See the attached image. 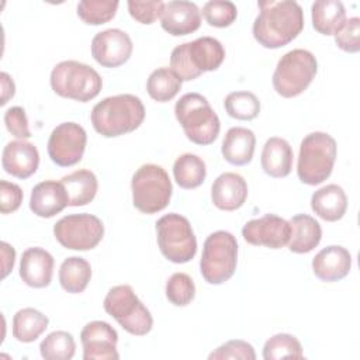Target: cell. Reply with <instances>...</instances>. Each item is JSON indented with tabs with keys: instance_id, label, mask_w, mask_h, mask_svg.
I'll return each mask as SVG.
<instances>
[{
	"instance_id": "obj_1",
	"label": "cell",
	"mask_w": 360,
	"mask_h": 360,
	"mask_svg": "<svg viewBox=\"0 0 360 360\" xmlns=\"http://www.w3.org/2000/svg\"><path fill=\"white\" fill-rule=\"evenodd\" d=\"M260 13L253 22V37L264 48L276 49L290 44L304 28L301 6L292 0H264L257 3Z\"/></svg>"
},
{
	"instance_id": "obj_2",
	"label": "cell",
	"mask_w": 360,
	"mask_h": 360,
	"mask_svg": "<svg viewBox=\"0 0 360 360\" xmlns=\"http://www.w3.org/2000/svg\"><path fill=\"white\" fill-rule=\"evenodd\" d=\"M145 118V107L134 94H117L97 103L90 114L96 132L115 138L135 131Z\"/></svg>"
},
{
	"instance_id": "obj_3",
	"label": "cell",
	"mask_w": 360,
	"mask_h": 360,
	"mask_svg": "<svg viewBox=\"0 0 360 360\" xmlns=\"http://www.w3.org/2000/svg\"><path fill=\"white\" fill-rule=\"evenodd\" d=\"M224 59L222 44L212 37H201L177 45L170 55V68L181 80H194L204 72L217 70Z\"/></svg>"
},
{
	"instance_id": "obj_4",
	"label": "cell",
	"mask_w": 360,
	"mask_h": 360,
	"mask_svg": "<svg viewBox=\"0 0 360 360\" xmlns=\"http://www.w3.org/2000/svg\"><path fill=\"white\" fill-rule=\"evenodd\" d=\"M174 114L193 143L211 145L218 138L219 118L202 94L186 93L181 96L174 105Z\"/></svg>"
},
{
	"instance_id": "obj_5",
	"label": "cell",
	"mask_w": 360,
	"mask_h": 360,
	"mask_svg": "<svg viewBox=\"0 0 360 360\" xmlns=\"http://www.w3.org/2000/svg\"><path fill=\"white\" fill-rule=\"evenodd\" d=\"M336 152V141L329 134H308L300 145L297 163L298 179L308 186L323 183L333 170Z\"/></svg>"
},
{
	"instance_id": "obj_6",
	"label": "cell",
	"mask_w": 360,
	"mask_h": 360,
	"mask_svg": "<svg viewBox=\"0 0 360 360\" xmlns=\"http://www.w3.org/2000/svg\"><path fill=\"white\" fill-rule=\"evenodd\" d=\"M52 90L65 98L86 103L98 96L103 87L100 75L77 60L59 62L51 72Z\"/></svg>"
},
{
	"instance_id": "obj_7",
	"label": "cell",
	"mask_w": 360,
	"mask_h": 360,
	"mask_svg": "<svg viewBox=\"0 0 360 360\" xmlns=\"http://www.w3.org/2000/svg\"><path fill=\"white\" fill-rule=\"evenodd\" d=\"M134 207L142 214L165 210L172 198V181L166 170L153 163L142 165L131 180Z\"/></svg>"
},
{
	"instance_id": "obj_8",
	"label": "cell",
	"mask_w": 360,
	"mask_h": 360,
	"mask_svg": "<svg viewBox=\"0 0 360 360\" xmlns=\"http://www.w3.org/2000/svg\"><path fill=\"white\" fill-rule=\"evenodd\" d=\"M318 72V62L307 49H292L277 62L273 73V87L285 98L300 96L312 83Z\"/></svg>"
},
{
	"instance_id": "obj_9",
	"label": "cell",
	"mask_w": 360,
	"mask_h": 360,
	"mask_svg": "<svg viewBox=\"0 0 360 360\" xmlns=\"http://www.w3.org/2000/svg\"><path fill=\"white\" fill-rule=\"evenodd\" d=\"M238 264V240L228 231L212 232L204 242L200 271L210 284L228 281Z\"/></svg>"
},
{
	"instance_id": "obj_10",
	"label": "cell",
	"mask_w": 360,
	"mask_h": 360,
	"mask_svg": "<svg viewBox=\"0 0 360 360\" xmlns=\"http://www.w3.org/2000/svg\"><path fill=\"white\" fill-rule=\"evenodd\" d=\"M103 307L124 330L135 336H143L150 332L153 318L149 309L136 297L128 284L115 285L108 290Z\"/></svg>"
},
{
	"instance_id": "obj_11",
	"label": "cell",
	"mask_w": 360,
	"mask_h": 360,
	"mask_svg": "<svg viewBox=\"0 0 360 360\" xmlns=\"http://www.w3.org/2000/svg\"><path fill=\"white\" fill-rule=\"evenodd\" d=\"M156 239L162 255L173 263H187L197 252V239L190 221L176 212L160 217L156 222Z\"/></svg>"
},
{
	"instance_id": "obj_12",
	"label": "cell",
	"mask_w": 360,
	"mask_h": 360,
	"mask_svg": "<svg viewBox=\"0 0 360 360\" xmlns=\"http://www.w3.org/2000/svg\"><path fill=\"white\" fill-rule=\"evenodd\" d=\"M56 240L70 250L94 249L104 236V225L91 214H72L53 225Z\"/></svg>"
},
{
	"instance_id": "obj_13",
	"label": "cell",
	"mask_w": 360,
	"mask_h": 360,
	"mask_svg": "<svg viewBox=\"0 0 360 360\" xmlns=\"http://www.w3.org/2000/svg\"><path fill=\"white\" fill-rule=\"evenodd\" d=\"M86 143L87 135L82 125L62 122L49 135L48 155L55 165L69 167L82 160Z\"/></svg>"
},
{
	"instance_id": "obj_14",
	"label": "cell",
	"mask_w": 360,
	"mask_h": 360,
	"mask_svg": "<svg viewBox=\"0 0 360 360\" xmlns=\"http://www.w3.org/2000/svg\"><path fill=\"white\" fill-rule=\"evenodd\" d=\"M290 222L276 214H266L248 221L242 228L243 239L255 246L280 249L290 240Z\"/></svg>"
},
{
	"instance_id": "obj_15",
	"label": "cell",
	"mask_w": 360,
	"mask_h": 360,
	"mask_svg": "<svg viewBox=\"0 0 360 360\" xmlns=\"http://www.w3.org/2000/svg\"><path fill=\"white\" fill-rule=\"evenodd\" d=\"M134 45L129 35L118 28L97 32L91 41V56L104 68L124 65L132 53Z\"/></svg>"
},
{
	"instance_id": "obj_16",
	"label": "cell",
	"mask_w": 360,
	"mask_h": 360,
	"mask_svg": "<svg viewBox=\"0 0 360 360\" xmlns=\"http://www.w3.org/2000/svg\"><path fill=\"white\" fill-rule=\"evenodd\" d=\"M84 360H117L118 333L104 321H91L80 332Z\"/></svg>"
},
{
	"instance_id": "obj_17",
	"label": "cell",
	"mask_w": 360,
	"mask_h": 360,
	"mask_svg": "<svg viewBox=\"0 0 360 360\" xmlns=\"http://www.w3.org/2000/svg\"><path fill=\"white\" fill-rule=\"evenodd\" d=\"M162 28L173 35H188L197 31L201 25V11L195 3L186 0H174L165 3L160 15Z\"/></svg>"
},
{
	"instance_id": "obj_18",
	"label": "cell",
	"mask_w": 360,
	"mask_h": 360,
	"mask_svg": "<svg viewBox=\"0 0 360 360\" xmlns=\"http://www.w3.org/2000/svg\"><path fill=\"white\" fill-rule=\"evenodd\" d=\"M39 165V153L34 143L25 139L8 142L1 155V166L6 173L17 179H28L32 176Z\"/></svg>"
},
{
	"instance_id": "obj_19",
	"label": "cell",
	"mask_w": 360,
	"mask_h": 360,
	"mask_svg": "<svg viewBox=\"0 0 360 360\" xmlns=\"http://www.w3.org/2000/svg\"><path fill=\"white\" fill-rule=\"evenodd\" d=\"M352 267L350 252L339 245L323 248L312 259L314 274L325 283H333L345 278Z\"/></svg>"
},
{
	"instance_id": "obj_20",
	"label": "cell",
	"mask_w": 360,
	"mask_h": 360,
	"mask_svg": "<svg viewBox=\"0 0 360 360\" xmlns=\"http://www.w3.org/2000/svg\"><path fill=\"white\" fill-rule=\"evenodd\" d=\"M53 257L42 248H28L20 260V277L32 288L48 287L53 274Z\"/></svg>"
},
{
	"instance_id": "obj_21",
	"label": "cell",
	"mask_w": 360,
	"mask_h": 360,
	"mask_svg": "<svg viewBox=\"0 0 360 360\" xmlns=\"http://www.w3.org/2000/svg\"><path fill=\"white\" fill-rule=\"evenodd\" d=\"M248 198L246 180L232 172L219 174L211 187V200L222 211H235L240 208Z\"/></svg>"
},
{
	"instance_id": "obj_22",
	"label": "cell",
	"mask_w": 360,
	"mask_h": 360,
	"mask_svg": "<svg viewBox=\"0 0 360 360\" xmlns=\"http://www.w3.org/2000/svg\"><path fill=\"white\" fill-rule=\"evenodd\" d=\"M69 205L66 190L60 181L45 180L38 183L30 198V210L41 218H52Z\"/></svg>"
},
{
	"instance_id": "obj_23",
	"label": "cell",
	"mask_w": 360,
	"mask_h": 360,
	"mask_svg": "<svg viewBox=\"0 0 360 360\" xmlns=\"http://www.w3.org/2000/svg\"><path fill=\"white\" fill-rule=\"evenodd\" d=\"M256 146V136L252 129L245 127H232L222 141V156L233 166H245L252 162Z\"/></svg>"
},
{
	"instance_id": "obj_24",
	"label": "cell",
	"mask_w": 360,
	"mask_h": 360,
	"mask_svg": "<svg viewBox=\"0 0 360 360\" xmlns=\"http://www.w3.org/2000/svg\"><path fill=\"white\" fill-rule=\"evenodd\" d=\"M292 158L294 153L290 143L283 138L271 136L266 141L262 150V169L270 177H285L292 169Z\"/></svg>"
},
{
	"instance_id": "obj_25",
	"label": "cell",
	"mask_w": 360,
	"mask_h": 360,
	"mask_svg": "<svg viewBox=\"0 0 360 360\" xmlns=\"http://www.w3.org/2000/svg\"><path fill=\"white\" fill-rule=\"evenodd\" d=\"M311 208L323 221H339L343 218L347 210L346 193L338 184L321 187L311 197Z\"/></svg>"
},
{
	"instance_id": "obj_26",
	"label": "cell",
	"mask_w": 360,
	"mask_h": 360,
	"mask_svg": "<svg viewBox=\"0 0 360 360\" xmlns=\"http://www.w3.org/2000/svg\"><path fill=\"white\" fill-rule=\"evenodd\" d=\"M291 235L288 249L292 253H308L314 250L322 238V228L319 222L308 214H298L290 219Z\"/></svg>"
},
{
	"instance_id": "obj_27",
	"label": "cell",
	"mask_w": 360,
	"mask_h": 360,
	"mask_svg": "<svg viewBox=\"0 0 360 360\" xmlns=\"http://www.w3.org/2000/svg\"><path fill=\"white\" fill-rule=\"evenodd\" d=\"M70 207H80L91 202L97 194L98 181L91 170L80 169L60 179Z\"/></svg>"
},
{
	"instance_id": "obj_28",
	"label": "cell",
	"mask_w": 360,
	"mask_h": 360,
	"mask_svg": "<svg viewBox=\"0 0 360 360\" xmlns=\"http://www.w3.org/2000/svg\"><path fill=\"white\" fill-rule=\"evenodd\" d=\"M312 25L322 35H335L346 21V10L339 0H316L311 7Z\"/></svg>"
},
{
	"instance_id": "obj_29",
	"label": "cell",
	"mask_w": 360,
	"mask_h": 360,
	"mask_svg": "<svg viewBox=\"0 0 360 360\" xmlns=\"http://www.w3.org/2000/svg\"><path fill=\"white\" fill-rule=\"evenodd\" d=\"M90 278H91V266L83 257H79V256L68 257L62 262L59 267L60 287L70 294L83 292Z\"/></svg>"
},
{
	"instance_id": "obj_30",
	"label": "cell",
	"mask_w": 360,
	"mask_h": 360,
	"mask_svg": "<svg viewBox=\"0 0 360 360\" xmlns=\"http://www.w3.org/2000/svg\"><path fill=\"white\" fill-rule=\"evenodd\" d=\"M46 315L34 308H22L13 316V336L22 343L37 340L48 328Z\"/></svg>"
},
{
	"instance_id": "obj_31",
	"label": "cell",
	"mask_w": 360,
	"mask_h": 360,
	"mask_svg": "<svg viewBox=\"0 0 360 360\" xmlns=\"http://www.w3.org/2000/svg\"><path fill=\"white\" fill-rule=\"evenodd\" d=\"M173 176L176 183L186 190L201 186L207 176L204 160L193 153L180 155L173 165Z\"/></svg>"
},
{
	"instance_id": "obj_32",
	"label": "cell",
	"mask_w": 360,
	"mask_h": 360,
	"mask_svg": "<svg viewBox=\"0 0 360 360\" xmlns=\"http://www.w3.org/2000/svg\"><path fill=\"white\" fill-rule=\"evenodd\" d=\"M183 80L170 69L159 68L153 70L146 82L148 94L159 103L170 101L181 89Z\"/></svg>"
},
{
	"instance_id": "obj_33",
	"label": "cell",
	"mask_w": 360,
	"mask_h": 360,
	"mask_svg": "<svg viewBox=\"0 0 360 360\" xmlns=\"http://www.w3.org/2000/svg\"><path fill=\"white\" fill-rule=\"evenodd\" d=\"M75 339L65 330L49 333L39 345V353L45 360H70L75 356Z\"/></svg>"
},
{
	"instance_id": "obj_34",
	"label": "cell",
	"mask_w": 360,
	"mask_h": 360,
	"mask_svg": "<svg viewBox=\"0 0 360 360\" xmlns=\"http://www.w3.org/2000/svg\"><path fill=\"white\" fill-rule=\"evenodd\" d=\"M224 107L229 117L240 121H250L260 112V101L250 91H233L224 100Z\"/></svg>"
},
{
	"instance_id": "obj_35",
	"label": "cell",
	"mask_w": 360,
	"mask_h": 360,
	"mask_svg": "<svg viewBox=\"0 0 360 360\" xmlns=\"http://www.w3.org/2000/svg\"><path fill=\"white\" fill-rule=\"evenodd\" d=\"M302 346L300 340L288 333H277L266 340L263 347L264 360L277 359H302Z\"/></svg>"
},
{
	"instance_id": "obj_36",
	"label": "cell",
	"mask_w": 360,
	"mask_h": 360,
	"mask_svg": "<svg viewBox=\"0 0 360 360\" xmlns=\"http://www.w3.org/2000/svg\"><path fill=\"white\" fill-rule=\"evenodd\" d=\"M118 4L117 0H82L77 4V15L90 25L105 24L114 18Z\"/></svg>"
},
{
	"instance_id": "obj_37",
	"label": "cell",
	"mask_w": 360,
	"mask_h": 360,
	"mask_svg": "<svg viewBox=\"0 0 360 360\" xmlns=\"http://www.w3.org/2000/svg\"><path fill=\"white\" fill-rule=\"evenodd\" d=\"M195 295L193 278L186 273H174L166 283V297L176 307L188 305Z\"/></svg>"
},
{
	"instance_id": "obj_38",
	"label": "cell",
	"mask_w": 360,
	"mask_h": 360,
	"mask_svg": "<svg viewBox=\"0 0 360 360\" xmlns=\"http://www.w3.org/2000/svg\"><path fill=\"white\" fill-rule=\"evenodd\" d=\"M238 15L236 6L228 0L207 1L202 7V17L211 27L225 28L229 27Z\"/></svg>"
},
{
	"instance_id": "obj_39",
	"label": "cell",
	"mask_w": 360,
	"mask_h": 360,
	"mask_svg": "<svg viewBox=\"0 0 360 360\" xmlns=\"http://www.w3.org/2000/svg\"><path fill=\"white\" fill-rule=\"evenodd\" d=\"M360 18L352 17L346 18L343 25L335 34L336 45L345 52H359L360 51Z\"/></svg>"
},
{
	"instance_id": "obj_40",
	"label": "cell",
	"mask_w": 360,
	"mask_h": 360,
	"mask_svg": "<svg viewBox=\"0 0 360 360\" xmlns=\"http://www.w3.org/2000/svg\"><path fill=\"white\" fill-rule=\"evenodd\" d=\"M210 360H222V359H240V360H255L256 353L250 343L239 339L228 340L219 347H217L210 356Z\"/></svg>"
},
{
	"instance_id": "obj_41",
	"label": "cell",
	"mask_w": 360,
	"mask_h": 360,
	"mask_svg": "<svg viewBox=\"0 0 360 360\" xmlns=\"http://www.w3.org/2000/svg\"><path fill=\"white\" fill-rule=\"evenodd\" d=\"M128 11L134 20L141 24H152L155 22L165 8V3L162 0H146V1H136L129 0Z\"/></svg>"
},
{
	"instance_id": "obj_42",
	"label": "cell",
	"mask_w": 360,
	"mask_h": 360,
	"mask_svg": "<svg viewBox=\"0 0 360 360\" xmlns=\"http://www.w3.org/2000/svg\"><path fill=\"white\" fill-rule=\"evenodd\" d=\"M4 124L7 131L18 139H28L31 136L27 114L22 107H10L4 112Z\"/></svg>"
},
{
	"instance_id": "obj_43",
	"label": "cell",
	"mask_w": 360,
	"mask_h": 360,
	"mask_svg": "<svg viewBox=\"0 0 360 360\" xmlns=\"http://www.w3.org/2000/svg\"><path fill=\"white\" fill-rule=\"evenodd\" d=\"M22 190L18 184L7 180L0 181V211L1 214H10L20 208L22 202Z\"/></svg>"
},
{
	"instance_id": "obj_44",
	"label": "cell",
	"mask_w": 360,
	"mask_h": 360,
	"mask_svg": "<svg viewBox=\"0 0 360 360\" xmlns=\"http://www.w3.org/2000/svg\"><path fill=\"white\" fill-rule=\"evenodd\" d=\"M1 256H3V273L1 278H6L7 274L13 270L15 262V250L7 242H1Z\"/></svg>"
},
{
	"instance_id": "obj_45",
	"label": "cell",
	"mask_w": 360,
	"mask_h": 360,
	"mask_svg": "<svg viewBox=\"0 0 360 360\" xmlns=\"http://www.w3.org/2000/svg\"><path fill=\"white\" fill-rule=\"evenodd\" d=\"M0 82H1V101H0V104L6 105L7 101L10 98H13V96L15 93V84H14L11 76L6 72L0 73Z\"/></svg>"
}]
</instances>
